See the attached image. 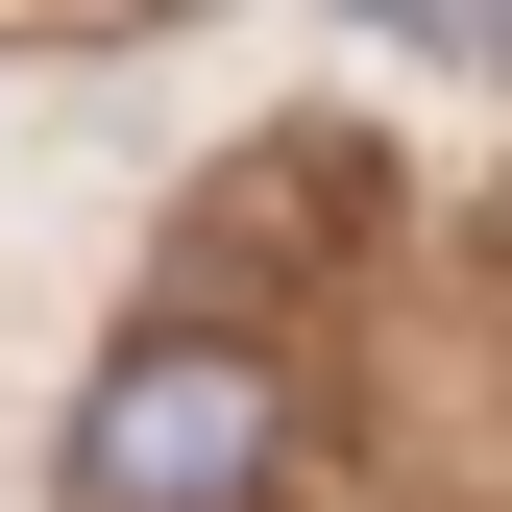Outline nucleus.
I'll use <instances>...</instances> for the list:
<instances>
[{
    "label": "nucleus",
    "mask_w": 512,
    "mask_h": 512,
    "mask_svg": "<svg viewBox=\"0 0 512 512\" xmlns=\"http://www.w3.org/2000/svg\"><path fill=\"white\" fill-rule=\"evenodd\" d=\"M269 464H293V391L220 317H171L74 391V512H269Z\"/></svg>",
    "instance_id": "1"
},
{
    "label": "nucleus",
    "mask_w": 512,
    "mask_h": 512,
    "mask_svg": "<svg viewBox=\"0 0 512 512\" xmlns=\"http://www.w3.org/2000/svg\"><path fill=\"white\" fill-rule=\"evenodd\" d=\"M366 25H464V0H366Z\"/></svg>",
    "instance_id": "2"
},
{
    "label": "nucleus",
    "mask_w": 512,
    "mask_h": 512,
    "mask_svg": "<svg viewBox=\"0 0 512 512\" xmlns=\"http://www.w3.org/2000/svg\"><path fill=\"white\" fill-rule=\"evenodd\" d=\"M464 25H488V49H512V0H464Z\"/></svg>",
    "instance_id": "3"
},
{
    "label": "nucleus",
    "mask_w": 512,
    "mask_h": 512,
    "mask_svg": "<svg viewBox=\"0 0 512 512\" xmlns=\"http://www.w3.org/2000/svg\"><path fill=\"white\" fill-rule=\"evenodd\" d=\"M171 25H196V0H171Z\"/></svg>",
    "instance_id": "4"
}]
</instances>
